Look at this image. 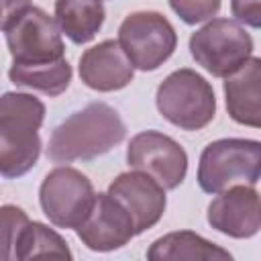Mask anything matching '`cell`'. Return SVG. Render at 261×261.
<instances>
[{"instance_id":"obj_1","label":"cell","mask_w":261,"mask_h":261,"mask_svg":"<svg viewBox=\"0 0 261 261\" xmlns=\"http://www.w3.org/2000/svg\"><path fill=\"white\" fill-rule=\"evenodd\" d=\"M124 137L126 124L118 110L106 102H90L53 128L45 155L53 163L90 161L112 151Z\"/></svg>"},{"instance_id":"obj_2","label":"cell","mask_w":261,"mask_h":261,"mask_svg":"<svg viewBox=\"0 0 261 261\" xmlns=\"http://www.w3.org/2000/svg\"><path fill=\"white\" fill-rule=\"evenodd\" d=\"M45 120V104L24 92L0 96V175L16 179L29 173L41 155L39 128Z\"/></svg>"},{"instance_id":"obj_3","label":"cell","mask_w":261,"mask_h":261,"mask_svg":"<svg viewBox=\"0 0 261 261\" xmlns=\"http://www.w3.org/2000/svg\"><path fill=\"white\" fill-rule=\"evenodd\" d=\"M159 114L181 130H200L216 116V96L210 82L190 67L171 71L155 92Z\"/></svg>"},{"instance_id":"obj_4","label":"cell","mask_w":261,"mask_h":261,"mask_svg":"<svg viewBox=\"0 0 261 261\" xmlns=\"http://www.w3.org/2000/svg\"><path fill=\"white\" fill-rule=\"evenodd\" d=\"M261 177V143L255 139H218L204 147L198 163V186L218 194L230 186H257Z\"/></svg>"},{"instance_id":"obj_5","label":"cell","mask_w":261,"mask_h":261,"mask_svg":"<svg viewBox=\"0 0 261 261\" xmlns=\"http://www.w3.org/2000/svg\"><path fill=\"white\" fill-rule=\"evenodd\" d=\"M192 59L210 75L226 77L253 57V39L245 27L232 18H210L190 37Z\"/></svg>"},{"instance_id":"obj_6","label":"cell","mask_w":261,"mask_h":261,"mask_svg":"<svg viewBox=\"0 0 261 261\" xmlns=\"http://www.w3.org/2000/svg\"><path fill=\"white\" fill-rule=\"evenodd\" d=\"M118 45L135 69H159L177 47L173 24L155 10L130 12L118 27Z\"/></svg>"},{"instance_id":"obj_7","label":"cell","mask_w":261,"mask_h":261,"mask_svg":"<svg viewBox=\"0 0 261 261\" xmlns=\"http://www.w3.org/2000/svg\"><path fill=\"white\" fill-rule=\"evenodd\" d=\"M96 192L86 173L75 167L59 165L51 169L39 188L43 214L57 228H77L94 204Z\"/></svg>"},{"instance_id":"obj_8","label":"cell","mask_w":261,"mask_h":261,"mask_svg":"<svg viewBox=\"0 0 261 261\" xmlns=\"http://www.w3.org/2000/svg\"><path fill=\"white\" fill-rule=\"evenodd\" d=\"M2 31L12 63H41L65 57L61 31L43 8L27 6Z\"/></svg>"},{"instance_id":"obj_9","label":"cell","mask_w":261,"mask_h":261,"mask_svg":"<svg viewBox=\"0 0 261 261\" xmlns=\"http://www.w3.org/2000/svg\"><path fill=\"white\" fill-rule=\"evenodd\" d=\"M126 163L130 169H139L159 181L165 190L181 186L188 173L186 149L159 130L137 133L126 147Z\"/></svg>"},{"instance_id":"obj_10","label":"cell","mask_w":261,"mask_h":261,"mask_svg":"<svg viewBox=\"0 0 261 261\" xmlns=\"http://www.w3.org/2000/svg\"><path fill=\"white\" fill-rule=\"evenodd\" d=\"M165 192L159 181L139 169L118 173L108 186V194L128 212L137 234H143L161 220L167 208Z\"/></svg>"},{"instance_id":"obj_11","label":"cell","mask_w":261,"mask_h":261,"mask_svg":"<svg viewBox=\"0 0 261 261\" xmlns=\"http://www.w3.org/2000/svg\"><path fill=\"white\" fill-rule=\"evenodd\" d=\"M77 239L86 249L96 253H108L122 249L137 237L128 212L108 192L96 194L94 204L82 224L75 228Z\"/></svg>"},{"instance_id":"obj_12","label":"cell","mask_w":261,"mask_h":261,"mask_svg":"<svg viewBox=\"0 0 261 261\" xmlns=\"http://www.w3.org/2000/svg\"><path fill=\"white\" fill-rule=\"evenodd\" d=\"M208 224L232 239H251L261 228L259 194L255 186L237 184L216 194L208 204Z\"/></svg>"},{"instance_id":"obj_13","label":"cell","mask_w":261,"mask_h":261,"mask_svg":"<svg viewBox=\"0 0 261 261\" xmlns=\"http://www.w3.org/2000/svg\"><path fill=\"white\" fill-rule=\"evenodd\" d=\"M80 80L96 92H116L126 88L133 82L135 67L120 49L118 41L106 39L90 49H86L80 57Z\"/></svg>"},{"instance_id":"obj_14","label":"cell","mask_w":261,"mask_h":261,"mask_svg":"<svg viewBox=\"0 0 261 261\" xmlns=\"http://www.w3.org/2000/svg\"><path fill=\"white\" fill-rule=\"evenodd\" d=\"M224 100L230 118L239 124L261 126V59L249 57L243 67L224 77Z\"/></svg>"},{"instance_id":"obj_15","label":"cell","mask_w":261,"mask_h":261,"mask_svg":"<svg viewBox=\"0 0 261 261\" xmlns=\"http://www.w3.org/2000/svg\"><path fill=\"white\" fill-rule=\"evenodd\" d=\"M149 261H230L232 255L216 243L192 232L173 230L151 243L147 249Z\"/></svg>"},{"instance_id":"obj_16","label":"cell","mask_w":261,"mask_h":261,"mask_svg":"<svg viewBox=\"0 0 261 261\" xmlns=\"http://www.w3.org/2000/svg\"><path fill=\"white\" fill-rule=\"evenodd\" d=\"M106 10L98 0H55L53 20L75 45L90 43L102 29Z\"/></svg>"},{"instance_id":"obj_17","label":"cell","mask_w":261,"mask_h":261,"mask_svg":"<svg viewBox=\"0 0 261 261\" xmlns=\"http://www.w3.org/2000/svg\"><path fill=\"white\" fill-rule=\"evenodd\" d=\"M71 75L73 71L65 57L41 63H12L8 69V77L16 88H29L51 98L69 88Z\"/></svg>"},{"instance_id":"obj_18","label":"cell","mask_w":261,"mask_h":261,"mask_svg":"<svg viewBox=\"0 0 261 261\" xmlns=\"http://www.w3.org/2000/svg\"><path fill=\"white\" fill-rule=\"evenodd\" d=\"M35 257H57V259H71V251L65 243V239L49 228L43 222L29 220L24 228L18 234L16 247H14V259L27 261Z\"/></svg>"},{"instance_id":"obj_19","label":"cell","mask_w":261,"mask_h":261,"mask_svg":"<svg viewBox=\"0 0 261 261\" xmlns=\"http://www.w3.org/2000/svg\"><path fill=\"white\" fill-rule=\"evenodd\" d=\"M27 222L29 216L22 208L14 204L0 206V261L14 259V247Z\"/></svg>"},{"instance_id":"obj_20","label":"cell","mask_w":261,"mask_h":261,"mask_svg":"<svg viewBox=\"0 0 261 261\" xmlns=\"http://www.w3.org/2000/svg\"><path fill=\"white\" fill-rule=\"evenodd\" d=\"M171 10L186 24H200L214 18L220 10V0H167Z\"/></svg>"},{"instance_id":"obj_21","label":"cell","mask_w":261,"mask_h":261,"mask_svg":"<svg viewBox=\"0 0 261 261\" xmlns=\"http://www.w3.org/2000/svg\"><path fill=\"white\" fill-rule=\"evenodd\" d=\"M230 10L237 22L251 29L261 27V0H230Z\"/></svg>"},{"instance_id":"obj_22","label":"cell","mask_w":261,"mask_h":261,"mask_svg":"<svg viewBox=\"0 0 261 261\" xmlns=\"http://www.w3.org/2000/svg\"><path fill=\"white\" fill-rule=\"evenodd\" d=\"M0 4H2V29H4V24L10 20V18H14L20 10H24L27 6H31V0H0Z\"/></svg>"},{"instance_id":"obj_23","label":"cell","mask_w":261,"mask_h":261,"mask_svg":"<svg viewBox=\"0 0 261 261\" xmlns=\"http://www.w3.org/2000/svg\"><path fill=\"white\" fill-rule=\"evenodd\" d=\"M2 22L4 20H2V4H0V29H2Z\"/></svg>"},{"instance_id":"obj_24","label":"cell","mask_w":261,"mask_h":261,"mask_svg":"<svg viewBox=\"0 0 261 261\" xmlns=\"http://www.w3.org/2000/svg\"><path fill=\"white\" fill-rule=\"evenodd\" d=\"M98 2H102V0H98Z\"/></svg>"}]
</instances>
